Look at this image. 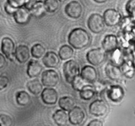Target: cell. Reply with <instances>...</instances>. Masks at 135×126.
<instances>
[{
    "mask_svg": "<svg viewBox=\"0 0 135 126\" xmlns=\"http://www.w3.org/2000/svg\"><path fill=\"white\" fill-rule=\"evenodd\" d=\"M118 39L113 34H108L105 36L102 41L103 50L105 53H111L115 51L118 46Z\"/></svg>",
    "mask_w": 135,
    "mask_h": 126,
    "instance_id": "14",
    "label": "cell"
},
{
    "mask_svg": "<svg viewBox=\"0 0 135 126\" xmlns=\"http://www.w3.org/2000/svg\"><path fill=\"white\" fill-rule=\"evenodd\" d=\"M13 120L10 116L7 114H0V126H12Z\"/></svg>",
    "mask_w": 135,
    "mask_h": 126,
    "instance_id": "30",
    "label": "cell"
},
{
    "mask_svg": "<svg viewBox=\"0 0 135 126\" xmlns=\"http://www.w3.org/2000/svg\"><path fill=\"white\" fill-rule=\"evenodd\" d=\"M87 25L91 32L95 34H100L105 29V24L101 15L93 13L88 18Z\"/></svg>",
    "mask_w": 135,
    "mask_h": 126,
    "instance_id": "3",
    "label": "cell"
},
{
    "mask_svg": "<svg viewBox=\"0 0 135 126\" xmlns=\"http://www.w3.org/2000/svg\"><path fill=\"white\" fill-rule=\"evenodd\" d=\"M59 57L54 52H47L44 55L42 62L43 64L47 68H55L59 65Z\"/></svg>",
    "mask_w": 135,
    "mask_h": 126,
    "instance_id": "16",
    "label": "cell"
},
{
    "mask_svg": "<svg viewBox=\"0 0 135 126\" xmlns=\"http://www.w3.org/2000/svg\"><path fill=\"white\" fill-rule=\"evenodd\" d=\"M65 12L69 17L78 19L83 14V7L77 1H72L67 4L65 7Z\"/></svg>",
    "mask_w": 135,
    "mask_h": 126,
    "instance_id": "7",
    "label": "cell"
},
{
    "mask_svg": "<svg viewBox=\"0 0 135 126\" xmlns=\"http://www.w3.org/2000/svg\"><path fill=\"white\" fill-rule=\"evenodd\" d=\"M102 122L99 120H93L91 122H90L89 124H88V126H103Z\"/></svg>",
    "mask_w": 135,
    "mask_h": 126,
    "instance_id": "35",
    "label": "cell"
},
{
    "mask_svg": "<svg viewBox=\"0 0 135 126\" xmlns=\"http://www.w3.org/2000/svg\"><path fill=\"white\" fill-rule=\"evenodd\" d=\"M108 112V106L105 102L102 100H96L89 106V112L92 116L101 117Z\"/></svg>",
    "mask_w": 135,
    "mask_h": 126,
    "instance_id": "10",
    "label": "cell"
},
{
    "mask_svg": "<svg viewBox=\"0 0 135 126\" xmlns=\"http://www.w3.org/2000/svg\"><path fill=\"white\" fill-rule=\"evenodd\" d=\"M80 97L84 100H90L94 97L96 91L94 87L91 85H86L81 91L79 92Z\"/></svg>",
    "mask_w": 135,
    "mask_h": 126,
    "instance_id": "24",
    "label": "cell"
},
{
    "mask_svg": "<svg viewBox=\"0 0 135 126\" xmlns=\"http://www.w3.org/2000/svg\"><path fill=\"white\" fill-rule=\"evenodd\" d=\"M6 59H5V57L2 54L0 53V69L3 68L6 65Z\"/></svg>",
    "mask_w": 135,
    "mask_h": 126,
    "instance_id": "36",
    "label": "cell"
},
{
    "mask_svg": "<svg viewBox=\"0 0 135 126\" xmlns=\"http://www.w3.org/2000/svg\"><path fill=\"white\" fill-rule=\"evenodd\" d=\"M44 5L46 12L54 13L58 10L59 7V3L58 0H45Z\"/></svg>",
    "mask_w": 135,
    "mask_h": 126,
    "instance_id": "27",
    "label": "cell"
},
{
    "mask_svg": "<svg viewBox=\"0 0 135 126\" xmlns=\"http://www.w3.org/2000/svg\"><path fill=\"white\" fill-rule=\"evenodd\" d=\"M27 1L28 0H7V3L16 9L25 7Z\"/></svg>",
    "mask_w": 135,
    "mask_h": 126,
    "instance_id": "31",
    "label": "cell"
},
{
    "mask_svg": "<svg viewBox=\"0 0 135 126\" xmlns=\"http://www.w3.org/2000/svg\"><path fill=\"white\" fill-rule=\"evenodd\" d=\"M74 55V50L71 46L63 45L59 50V57L61 60H67L71 59Z\"/></svg>",
    "mask_w": 135,
    "mask_h": 126,
    "instance_id": "25",
    "label": "cell"
},
{
    "mask_svg": "<svg viewBox=\"0 0 135 126\" xmlns=\"http://www.w3.org/2000/svg\"><path fill=\"white\" fill-rule=\"evenodd\" d=\"M53 120L55 124L59 126H64L69 122L68 114L63 110H57L53 114Z\"/></svg>",
    "mask_w": 135,
    "mask_h": 126,
    "instance_id": "19",
    "label": "cell"
},
{
    "mask_svg": "<svg viewBox=\"0 0 135 126\" xmlns=\"http://www.w3.org/2000/svg\"><path fill=\"white\" fill-rule=\"evenodd\" d=\"M42 102L47 105H54L58 100V94L52 87H46L41 92Z\"/></svg>",
    "mask_w": 135,
    "mask_h": 126,
    "instance_id": "9",
    "label": "cell"
},
{
    "mask_svg": "<svg viewBox=\"0 0 135 126\" xmlns=\"http://www.w3.org/2000/svg\"><path fill=\"white\" fill-rule=\"evenodd\" d=\"M31 17L30 10L25 7L18 8L13 13L15 21L20 25H25L28 23Z\"/></svg>",
    "mask_w": 135,
    "mask_h": 126,
    "instance_id": "11",
    "label": "cell"
},
{
    "mask_svg": "<svg viewBox=\"0 0 135 126\" xmlns=\"http://www.w3.org/2000/svg\"><path fill=\"white\" fill-rule=\"evenodd\" d=\"M32 16L36 18H41L46 15V11L44 5V1L42 0H38L30 9Z\"/></svg>",
    "mask_w": 135,
    "mask_h": 126,
    "instance_id": "20",
    "label": "cell"
},
{
    "mask_svg": "<svg viewBox=\"0 0 135 126\" xmlns=\"http://www.w3.org/2000/svg\"><path fill=\"white\" fill-rule=\"evenodd\" d=\"M109 96L111 99L114 102L119 101L123 96V92L121 87H113L110 89Z\"/></svg>",
    "mask_w": 135,
    "mask_h": 126,
    "instance_id": "28",
    "label": "cell"
},
{
    "mask_svg": "<svg viewBox=\"0 0 135 126\" xmlns=\"http://www.w3.org/2000/svg\"><path fill=\"white\" fill-rule=\"evenodd\" d=\"M5 10L7 14L13 15V13H15V11L17 9H15V8H13V7L11 6L9 3H6L5 5Z\"/></svg>",
    "mask_w": 135,
    "mask_h": 126,
    "instance_id": "34",
    "label": "cell"
},
{
    "mask_svg": "<svg viewBox=\"0 0 135 126\" xmlns=\"http://www.w3.org/2000/svg\"><path fill=\"white\" fill-rule=\"evenodd\" d=\"M1 51L7 59L12 60L15 57V45L9 37H5L1 41Z\"/></svg>",
    "mask_w": 135,
    "mask_h": 126,
    "instance_id": "12",
    "label": "cell"
},
{
    "mask_svg": "<svg viewBox=\"0 0 135 126\" xmlns=\"http://www.w3.org/2000/svg\"><path fill=\"white\" fill-rule=\"evenodd\" d=\"M126 10L131 15L135 17V0H129L126 5Z\"/></svg>",
    "mask_w": 135,
    "mask_h": 126,
    "instance_id": "32",
    "label": "cell"
},
{
    "mask_svg": "<svg viewBox=\"0 0 135 126\" xmlns=\"http://www.w3.org/2000/svg\"><path fill=\"white\" fill-rule=\"evenodd\" d=\"M105 73L109 79L112 81L119 80L122 76V71L118 66L108 63L105 67Z\"/></svg>",
    "mask_w": 135,
    "mask_h": 126,
    "instance_id": "17",
    "label": "cell"
},
{
    "mask_svg": "<svg viewBox=\"0 0 135 126\" xmlns=\"http://www.w3.org/2000/svg\"><path fill=\"white\" fill-rule=\"evenodd\" d=\"M59 1H60V2H64V1H65L66 0H58Z\"/></svg>",
    "mask_w": 135,
    "mask_h": 126,
    "instance_id": "38",
    "label": "cell"
},
{
    "mask_svg": "<svg viewBox=\"0 0 135 126\" xmlns=\"http://www.w3.org/2000/svg\"><path fill=\"white\" fill-rule=\"evenodd\" d=\"M91 41L89 33L82 28H76L71 30L68 36L70 46L76 50H82L87 47Z\"/></svg>",
    "mask_w": 135,
    "mask_h": 126,
    "instance_id": "1",
    "label": "cell"
},
{
    "mask_svg": "<svg viewBox=\"0 0 135 126\" xmlns=\"http://www.w3.org/2000/svg\"><path fill=\"white\" fill-rule=\"evenodd\" d=\"M9 83V79L5 75H0V91L5 89L7 87Z\"/></svg>",
    "mask_w": 135,
    "mask_h": 126,
    "instance_id": "33",
    "label": "cell"
},
{
    "mask_svg": "<svg viewBox=\"0 0 135 126\" xmlns=\"http://www.w3.org/2000/svg\"><path fill=\"white\" fill-rule=\"evenodd\" d=\"M63 74L66 81L71 84L74 79L80 75V67L76 61L70 59L63 65Z\"/></svg>",
    "mask_w": 135,
    "mask_h": 126,
    "instance_id": "2",
    "label": "cell"
},
{
    "mask_svg": "<svg viewBox=\"0 0 135 126\" xmlns=\"http://www.w3.org/2000/svg\"><path fill=\"white\" fill-rule=\"evenodd\" d=\"M69 122L72 125H79L84 122L85 114L84 110L80 106H74L68 113Z\"/></svg>",
    "mask_w": 135,
    "mask_h": 126,
    "instance_id": "8",
    "label": "cell"
},
{
    "mask_svg": "<svg viewBox=\"0 0 135 126\" xmlns=\"http://www.w3.org/2000/svg\"><path fill=\"white\" fill-rule=\"evenodd\" d=\"M58 104H59V106L60 107L61 109L63 110L66 112H69L75 106V100L71 96H65L59 99Z\"/></svg>",
    "mask_w": 135,
    "mask_h": 126,
    "instance_id": "22",
    "label": "cell"
},
{
    "mask_svg": "<svg viewBox=\"0 0 135 126\" xmlns=\"http://www.w3.org/2000/svg\"><path fill=\"white\" fill-rule=\"evenodd\" d=\"M41 82L46 87H55L59 82V74L54 69L46 70L42 73Z\"/></svg>",
    "mask_w": 135,
    "mask_h": 126,
    "instance_id": "5",
    "label": "cell"
},
{
    "mask_svg": "<svg viewBox=\"0 0 135 126\" xmlns=\"http://www.w3.org/2000/svg\"><path fill=\"white\" fill-rule=\"evenodd\" d=\"M29 48L26 45H19L15 48V58L20 63H25L30 59Z\"/></svg>",
    "mask_w": 135,
    "mask_h": 126,
    "instance_id": "15",
    "label": "cell"
},
{
    "mask_svg": "<svg viewBox=\"0 0 135 126\" xmlns=\"http://www.w3.org/2000/svg\"><path fill=\"white\" fill-rule=\"evenodd\" d=\"M105 52L102 48H94L88 52L86 59L90 64L94 66H98L105 60Z\"/></svg>",
    "mask_w": 135,
    "mask_h": 126,
    "instance_id": "4",
    "label": "cell"
},
{
    "mask_svg": "<svg viewBox=\"0 0 135 126\" xmlns=\"http://www.w3.org/2000/svg\"><path fill=\"white\" fill-rule=\"evenodd\" d=\"M16 102L18 105L21 106H26L31 103V97L26 91H18L16 94Z\"/></svg>",
    "mask_w": 135,
    "mask_h": 126,
    "instance_id": "23",
    "label": "cell"
},
{
    "mask_svg": "<svg viewBox=\"0 0 135 126\" xmlns=\"http://www.w3.org/2000/svg\"><path fill=\"white\" fill-rule=\"evenodd\" d=\"M103 18L105 25L108 26H115L121 21V15L115 9H108L104 11Z\"/></svg>",
    "mask_w": 135,
    "mask_h": 126,
    "instance_id": "6",
    "label": "cell"
},
{
    "mask_svg": "<svg viewBox=\"0 0 135 126\" xmlns=\"http://www.w3.org/2000/svg\"><path fill=\"white\" fill-rule=\"evenodd\" d=\"M30 53H31V55L33 58H36V59H40L42 57H43L45 54L46 49L44 47L43 45H42L41 44H36L32 47Z\"/></svg>",
    "mask_w": 135,
    "mask_h": 126,
    "instance_id": "26",
    "label": "cell"
},
{
    "mask_svg": "<svg viewBox=\"0 0 135 126\" xmlns=\"http://www.w3.org/2000/svg\"><path fill=\"white\" fill-rule=\"evenodd\" d=\"M95 2L98 3H104L106 2L108 0H94Z\"/></svg>",
    "mask_w": 135,
    "mask_h": 126,
    "instance_id": "37",
    "label": "cell"
},
{
    "mask_svg": "<svg viewBox=\"0 0 135 126\" xmlns=\"http://www.w3.org/2000/svg\"><path fill=\"white\" fill-rule=\"evenodd\" d=\"M80 76L87 83L93 84L98 79V73L93 66H85L81 69Z\"/></svg>",
    "mask_w": 135,
    "mask_h": 126,
    "instance_id": "13",
    "label": "cell"
},
{
    "mask_svg": "<svg viewBox=\"0 0 135 126\" xmlns=\"http://www.w3.org/2000/svg\"><path fill=\"white\" fill-rule=\"evenodd\" d=\"M86 82L84 80H83L82 79L81 77L80 76V75L79 76L76 77L75 79L73 80V81L71 83L72 85V87L75 91H79L80 92L86 85Z\"/></svg>",
    "mask_w": 135,
    "mask_h": 126,
    "instance_id": "29",
    "label": "cell"
},
{
    "mask_svg": "<svg viewBox=\"0 0 135 126\" xmlns=\"http://www.w3.org/2000/svg\"><path fill=\"white\" fill-rule=\"evenodd\" d=\"M27 88L28 91L34 95H38L41 94L42 90H43V85L42 82L38 79H33L28 82Z\"/></svg>",
    "mask_w": 135,
    "mask_h": 126,
    "instance_id": "21",
    "label": "cell"
},
{
    "mask_svg": "<svg viewBox=\"0 0 135 126\" xmlns=\"http://www.w3.org/2000/svg\"><path fill=\"white\" fill-rule=\"evenodd\" d=\"M42 69L43 67L40 62L36 60H30L28 63L26 73L29 77L35 78L40 75Z\"/></svg>",
    "mask_w": 135,
    "mask_h": 126,
    "instance_id": "18",
    "label": "cell"
}]
</instances>
